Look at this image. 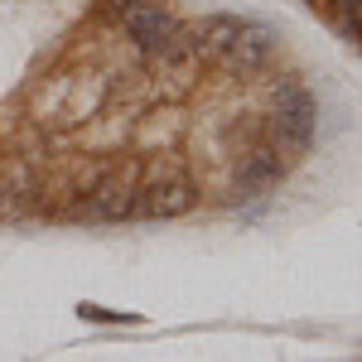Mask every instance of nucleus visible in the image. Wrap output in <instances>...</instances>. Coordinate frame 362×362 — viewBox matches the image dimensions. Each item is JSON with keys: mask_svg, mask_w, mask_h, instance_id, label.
<instances>
[{"mask_svg": "<svg viewBox=\"0 0 362 362\" xmlns=\"http://www.w3.org/2000/svg\"><path fill=\"white\" fill-rule=\"evenodd\" d=\"M319 92L261 15L0 0V227L232 213L290 184Z\"/></svg>", "mask_w": 362, "mask_h": 362, "instance_id": "nucleus-1", "label": "nucleus"}, {"mask_svg": "<svg viewBox=\"0 0 362 362\" xmlns=\"http://www.w3.org/2000/svg\"><path fill=\"white\" fill-rule=\"evenodd\" d=\"M309 15H319V25H329L348 44L362 54V0H300Z\"/></svg>", "mask_w": 362, "mask_h": 362, "instance_id": "nucleus-2", "label": "nucleus"}, {"mask_svg": "<svg viewBox=\"0 0 362 362\" xmlns=\"http://www.w3.org/2000/svg\"><path fill=\"white\" fill-rule=\"evenodd\" d=\"M87 324H140V314H116V309H102V305H78Z\"/></svg>", "mask_w": 362, "mask_h": 362, "instance_id": "nucleus-3", "label": "nucleus"}]
</instances>
